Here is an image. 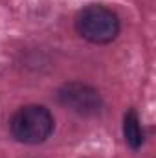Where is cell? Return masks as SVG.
Masks as SVG:
<instances>
[{
  "mask_svg": "<svg viewBox=\"0 0 156 158\" xmlns=\"http://www.w3.org/2000/svg\"><path fill=\"white\" fill-rule=\"evenodd\" d=\"M55 119L51 112L42 105L20 107L9 119L11 136L26 145H37L50 138L53 132Z\"/></svg>",
  "mask_w": 156,
  "mask_h": 158,
  "instance_id": "1",
  "label": "cell"
},
{
  "mask_svg": "<svg viewBox=\"0 0 156 158\" xmlns=\"http://www.w3.org/2000/svg\"><path fill=\"white\" fill-rule=\"evenodd\" d=\"M76 30L92 44H109L119 33V19L112 9L101 4H90L77 13Z\"/></svg>",
  "mask_w": 156,
  "mask_h": 158,
  "instance_id": "2",
  "label": "cell"
},
{
  "mask_svg": "<svg viewBox=\"0 0 156 158\" xmlns=\"http://www.w3.org/2000/svg\"><path fill=\"white\" fill-rule=\"evenodd\" d=\"M57 99L63 107L79 116H96L103 109V99L99 92L94 86L79 81L63 85L57 92Z\"/></svg>",
  "mask_w": 156,
  "mask_h": 158,
  "instance_id": "3",
  "label": "cell"
},
{
  "mask_svg": "<svg viewBox=\"0 0 156 158\" xmlns=\"http://www.w3.org/2000/svg\"><path fill=\"white\" fill-rule=\"evenodd\" d=\"M123 136H125V142L130 149H140L143 145V129H142V123H140V118L136 114V110H129L123 118Z\"/></svg>",
  "mask_w": 156,
  "mask_h": 158,
  "instance_id": "4",
  "label": "cell"
}]
</instances>
